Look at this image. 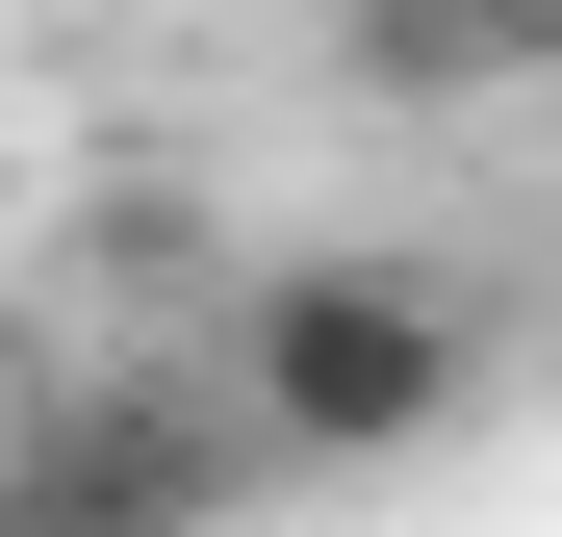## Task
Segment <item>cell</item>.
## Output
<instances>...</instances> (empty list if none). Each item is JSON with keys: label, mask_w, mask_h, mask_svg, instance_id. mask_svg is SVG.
Instances as JSON below:
<instances>
[{"label": "cell", "mask_w": 562, "mask_h": 537, "mask_svg": "<svg viewBox=\"0 0 562 537\" xmlns=\"http://www.w3.org/2000/svg\"><path fill=\"white\" fill-rule=\"evenodd\" d=\"M358 103H486V77H562V0H333Z\"/></svg>", "instance_id": "3957f363"}, {"label": "cell", "mask_w": 562, "mask_h": 537, "mask_svg": "<svg viewBox=\"0 0 562 537\" xmlns=\"http://www.w3.org/2000/svg\"><path fill=\"white\" fill-rule=\"evenodd\" d=\"M231 358V435L256 461H435L460 410H486V282H460V256H384V231H333V256H256V282L205 307Z\"/></svg>", "instance_id": "6da1fadb"}, {"label": "cell", "mask_w": 562, "mask_h": 537, "mask_svg": "<svg viewBox=\"0 0 562 537\" xmlns=\"http://www.w3.org/2000/svg\"><path fill=\"white\" fill-rule=\"evenodd\" d=\"M231 486H256L231 384L205 410H179V384H103V410H52L26 461H0V537H231Z\"/></svg>", "instance_id": "7a4b0ae2"}]
</instances>
